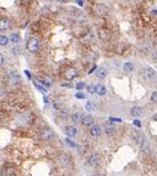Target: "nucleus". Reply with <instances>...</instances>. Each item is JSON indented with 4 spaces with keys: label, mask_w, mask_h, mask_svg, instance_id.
Instances as JSON below:
<instances>
[{
    "label": "nucleus",
    "mask_w": 157,
    "mask_h": 176,
    "mask_svg": "<svg viewBox=\"0 0 157 176\" xmlns=\"http://www.w3.org/2000/svg\"><path fill=\"white\" fill-rule=\"evenodd\" d=\"M26 49L30 51V52H37L39 49H40V41L35 37H31L29 41H27V45H26Z\"/></svg>",
    "instance_id": "f257e3e1"
},
{
    "label": "nucleus",
    "mask_w": 157,
    "mask_h": 176,
    "mask_svg": "<svg viewBox=\"0 0 157 176\" xmlns=\"http://www.w3.org/2000/svg\"><path fill=\"white\" fill-rule=\"evenodd\" d=\"M54 138V132L51 128H45L41 132V139L45 141H51Z\"/></svg>",
    "instance_id": "f03ea898"
},
{
    "label": "nucleus",
    "mask_w": 157,
    "mask_h": 176,
    "mask_svg": "<svg viewBox=\"0 0 157 176\" xmlns=\"http://www.w3.org/2000/svg\"><path fill=\"white\" fill-rule=\"evenodd\" d=\"M93 11L96 16H104L108 14V8L105 5H103V4H96L93 8Z\"/></svg>",
    "instance_id": "7ed1b4c3"
},
{
    "label": "nucleus",
    "mask_w": 157,
    "mask_h": 176,
    "mask_svg": "<svg viewBox=\"0 0 157 176\" xmlns=\"http://www.w3.org/2000/svg\"><path fill=\"white\" fill-rule=\"evenodd\" d=\"M9 82H10L11 86H17L21 82V77L16 72L11 71V72H9Z\"/></svg>",
    "instance_id": "20e7f679"
},
{
    "label": "nucleus",
    "mask_w": 157,
    "mask_h": 176,
    "mask_svg": "<svg viewBox=\"0 0 157 176\" xmlns=\"http://www.w3.org/2000/svg\"><path fill=\"white\" fill-rule=\"evenodd\" d=\"M98 36H99V39H100L101 41H109L112 34H110V31H109L108 29H104V27H101V29L98 30Z\"/></svg>",
    "instance_id": "39448f33"
},
{
    "label": "nucleus",
    "mask_w": 157,
    "mask_h": 176,
    "mask_svg": "<svg viewBox=\"0 0 157 176\" xmlns=\"http://www.w3.org/2000/svg\"><path fill=\"white\" fill-rule=\"evenodd\" d=\"M57 161L61 166H68L69 163H71V157H69V155H67V154H61V155H58Z\"/></svg>",
    "instance_id": "423d86ee"
},
{
    "label": "nucleus",
    "mask_w": 157,
    "mask_h": 176,
    "mask_svg": "<svg viewBox=\"0 0 157 176\" xmlns=\"http://www.w3.org/2000/svg\"><path fill=\"white\" fill-rule=\"evenodd\" d=\"M104 130H105V133L107 134H113L114 132H115V125H114V120H112V119H109V120H107V122L104 123Z\"/></svg>",
    "instance_id": "0eeeda50"
},
{
    "label": "nucleus",
    "mask_w": 157,
    "mask_h": 176,
    "mask_svg": "<svg viewBox=\"0 0 157 176\" xmlns=\"http://www.w3.org/2000/svg\"><path fill=\"white\" fill-rule=\"evenodd\" d=\"M81 123H82L84 127H90V125H93L94 119H93V117H92V115H89V114H87V115H82Z\"/></svg>",
    "instance_id": "6e6552de"
},
{
    "label": "nucleus",
    "mask_w": 157,
    "mask_h": 176,
    "mask_svg": "<svg viewBox=\"0 0 157 176\" xmlns=\"http://www.w3.org/2000/svg\"><path fill=\"white\" fill-rule=\"evenodd\" d=\"M92 128L89 129V134L92 138H99L100 134H101V128L99 125H90Z\"/></svg>",
    "instance_id": "1a4fd4ad"
},
{
    "label": "nucleus",
    "mask_w": 157,
    "mask_h": 176,
    "mask_svg": "<svg viewBox=\"0 0 157 176\" xmlns=\"http://www.w3.org/2000/svg\"><path fill=\"white\" fill-rule=\"evenodd\" d=\"M100 163V156L98 154H92L89 157H88V164L90 166H96Z\"/></svg>",
    "instance_id": "9d476101"
},
{
    "label": "nucleus",
    "mask_w": 157,
    "mask_h": 176,
    "mask_svg": "<svg viewBox=\"0 0 157 176\" xmlns=\"http://www.w3.org/2000/svg\"><path fill=\"white\" fill-rule=\"evenodd\" d=\"M64 76H66L67 80L72 81V80H74V78L78 76V72H77L76 68H68L66 71V73H64Z\"/></svg>",
    "instance_id": "9b49d317"
},
{
    "label": "nucleus",
    "mask_w": 157,
    "mask_h": 176,
    "mask_svg": "<svg viewBox=\"0 0 157 176\" xmlns=\"http://www.w3.org/2000/svg\"><path fill=\"white\" fill-rule=\"evenodd\" d=\"M64 133H66V135L68 138H74L77 135V128L76 127H73V125H69V127H66V130H64Z\"/></svg>",
    "instance_id": "f8f14e48"
},
{
    "label": "nucleus",
    "mask_w": 157,
    "mask_h": 176,
    "mask_svg": "<svg viewBox=\"0 0 157 176\" xmlns=\"http://www.w3.org/2000/svg\"><path fill=\"white\" fill-rule=\"evenodd\" d=\"M94 93H96L98 96H105V93H107V88H105L103 85H96V86H94Z\"/></svg>",
    "instance_id": "ddd939ff"
},
{
    "label": "nucleus",
    "mask_w": 157,
    "mask_h": 176,
    "mask_svg": "<svg viewBox=\"0 0 157 176\" xmlns=\"http://www.w3.org/2000/svg\"><path fill=\"white\" fill-rule=\"evenodd\" d=\"M10 29V21L8 19H0V31H6Z\"/></svg>",
    "instance_id": "4468645a"
},
{
    "label": "nucleus",
    "mask_w": 157,
    "mask_h": 176,
    "mask_svg": "<svg viewBox=\"0 0 157 176\" xmlns=\"http://www.w3.org/2000/svg\"><path fill=\"white\" fill-rule=\"evenodd\" d=\"M145 75H146L147 80L152 81V80H155V78H156V71H155L154 68H147L146 72H145Z\"/></svg>",
    "instance_id": "2eb2a0df"
},
{
    "label": "nucleus",
    "mask_w": 157,
    "mask_h": 176,
    "mask_svg": "<svg viewBox=\"0 0 157 176\" xmlns=\"http://www.w3.org/2000/svg\"><path fill=\"white\" fill-rule=\"evenodd\" d=\"M130 114L132 115V117H140V115L142 114V108H140V107H132L130 109Z\"/></svg>",
    "instance_id": "dca6fc26"
},
{
    "label": "nucleus",
    "mask_w": 157,
    "mask_h": 176,
    "mask_svg": "<svg viewBox=\"0 0 157 176\" xmlns=\"http://www.w3.org/2000/svg\"><path fill=\"white\" fill-rule=\"evenodd\" d=\"M71 119H72V122H73V123H79V122H81V119H82V114H81L79 112L73 113V114H72V117H71Z\"/></svg>",
    "instance_id": "f3484780"
},
{
    "label": "nucleus",
    "mask_w": 157,
    "mask_h": 176,
    "mask_svg": "<svg viewBox=\"0 0 157 176\" xmlns=\"http://www.w3.org/2000/svg\"><path fill=\"white\" fill-rule=\"evenodd\" d=\"M132 69H134V64H132V62H125V63H124V71H125L126 73L132 72Z\"/></svg>",
    "instance_id": "a211bd4d"
},
{
    "label": "nucleus",
    "mask_w": 157,
    "mask_h": 176,
    "mask_svg": "<svg viewBox=\"0 0 157 176\" xmlns=\"http://www.w3.org/2000/svg\"><path fill=\"white\" fill-rule=\"evenodd\" d=\"M131 135H132V138L135 139L136 141H141L142 137H141V134H140V132H138L137 129H134V130H132V133H131Z\"/></svg>",
    "instance_id": "6ab92c4d"
},
{
    "label": "nucleus",
    "mask_w": 157,
    "mask_h": 176,
    "mask_svg": "<svg viewBox=\"0 0 157 176\" xmlns=\"http://www.w3.org/2000/svg\"><path fill=\"white\" fill-rule=\"evenodd\" d=\"M9 41H10V42H12V44H17L20 41V36H19V34H11V36L10 37H9Z\"/></svg>",
    "instance_id": "aec40b11"
},
{
    "label": "nucleus",
    "mask_w": 157,
    "mask_h": 176,
    "mask_svg": "<svg viewBox=\"0 0 157 176\" xmlns=\"http://www.w3.org/2000/svg\"><path fill=\"white\" fill-rule=\"evenodd\" d=\"M10 42L9 37L5 35H0V46H8V44Z\"/></svg>",
    "instance_id": "412c9836"
},
{
    "label": "nucleus",
    "mask_w": 157,
    "mask_h": 176,
    "mask_svg": "<svg viewBox=\"0 0 157 176\" xmlns=\"http://www.w3.org/2000/svg\"><path fill=\"white\" fill-rule=\"evenodd\" d=\"M95 109V104L93 103L92 100H88L85 103V110H88V112H92V110Z\"/></svg>",
    "instance_id": "4be33fe9"
},
{
    "label": "nucleus",
    "mask_w": 157,
    "mask_h": 176,
    "mask_svg": "<svg viewBox=\"0 0 157 176\" xmlns=\"http://www.w3.org/2000/svg\"><path fill=\"white\" fill-rule=\"evenodd\" d=\"M108 75V72H107V69L105 68H100L98 72H96V76H98L99 78H105Z\"/></svg>",
    "instance_id": "5701e85b"
},
{
    "label": "nucleus",
    "mask_w": 157,
    "mask_h": 176,
    "mask_svg": "<svg viewBox=\"0 0 157 176\" xmlns=\"http://www.w3.org/2000/svg\"><path fill=\"white\" fill-rule=\"evenodd\" d=\"M142 140V139H141ZM141 149L144 150V151H149V149H150V145H149V141L146 140V139H144V140L141 141Z\"/></svg>",
    "instance_id": "b1692460"
},
{
    "label": "nucleus",
    "mask_w": 157,
    "mask_h": 176,
    "mask_svg": "<svg viewBox=\"0 0 157 176\" xmlns=\"http://www.w3.org/2000/svg\"><path fill=\"white\" fill-rule=\"evenodd\" d=\"M59 117H61V118H67L68 117V110L67 109H59Z\"/></svg>",
    "instance_id": "393cba45"
},
{
    "label": "nucleus",
    "mask_w": 157,
    "mask_h": 176,
    "mask_svg": "<svg viewBox=\"0 0 157 176\" xmlns=\"http://www.w3.org/2000/svg\"><path fill=\"white\" fill-rule=\"evenodd\" d=\"M64 140H66V143H67V144H68L69 146H72V148H74V146H76L74 143H73V141L71 140V138H68V137H67L66 139H64Z\"/></svg>",
    "instance_id": "a878e982"
},
{
    "label": "nucleus",
    "mask_w": 157,
    "mask_h": 176,
    "mask_svg": "<svg viewBox=\"0 0 157 176\" xmlns=\"http://www.w3.org/2000/svg\"><path fill=\"white\" fill-rule=\"evenodd\" d=\"M151 100L154 102V103H156V102H157V92H154V93H152V96H151Z\"/></svg>",
    "instance_id": "bb28decb"
},
{
    "label": "nucleus",
    "mask_w": 157,
    "mask_h": 176,
    "mask_svg": "<svg viewBox=\"0 0 157 176\" xmlns=\"http://www.w3.org/2000/svg\"><path fill=\"white\" fill-rule=\"evenodd\" d=\"M87 91L89 92V93H94V86H92V85H89L88 87H87Z\"/></svg>",
    "instance_id": "cd10ccee"
},
{
    "label": "nucleus",
    "mask_w": 157,
    "mask_h": 176,
    "mask_svg": "<svg viewBox=\"0 0 157 176\" xmlns=\"http://www.w3.org/2000/svg\"><path fill=\"white\" fill-rule=\"evenodd\" d=\"M84 87H85L84 83L79 82V83H78V85H77V89H83V88H84Z\"/></svg>",
    "instance_id": "c85d7f7f"
},
{
    "label": "nucleus",
    "mask_w": 157,
    "mask_h": 176,
    "mask_svg": "<svg viewBox=\"0 0 157 176\" xmlns=\"http://www.w3.org/2000/svg\"><path fill=\"white\" fill-rule=\"evenodd\" d=\"M36 87H37L39 89H40L41 92H42V93H46V92H47V91H46V88H45V87H41L40 85H36Z\"/></svg>",
    "instance_id": "c756f323"
},
{
    "label": "nucleus",
    "mask_w": 157,
    "mask_h": 176,
    "mask_svg": "<svg viewBox=\"0 0 157 176\" xmlns=\"http://www.w3.org/2000/svg\"><path fill=\"white\" fill-rule=\"evenodd\" d=\"M4 62H5V58H4L3 55H0V66H3Z\"/></svg>",
    "instance_id": "7c9ffc66"
},
{
    "label": "nucleus",
    "mask_w": 157,
    "mask_h": 176,
    "mask_svg": "<svg viewBox=\"0 0 157 176\" xmlns=\"http://www.w3.org/2000/svg\"><path fill=\"white\" fill-rule=\"evenodd\" d=\"M76 97H77V98H79V99H84V94H83V93H77Z\"/></svg>",
    "instance_id": "2f4dec72"
},
{
    "label": "nucleus",
    "mask_w": 157,
    "mask_h": 176,
    "mask_svg": "<svg viewBox=\"0 0 157 176\" xmlns=\"http://www.w3.org/2000/svg\"><path fill=\"white\" fill-rule=\"evenodd\" d=\"M4 96H5V89L0 88V97H4Z\"/></svg>",
    "instance_id": "473e14b6"
},
{
    "label": "nucleus",
    "mask_w": 157,
    "mask_h": 176,
    "mask_svg": "<svg viewBox=\"0 0 157 176\" xmlns=\"http://www.w3.org/2000/svg\"><path fill=\"white\" fill-rule=\"evenodd\" d=\"M134 124H135L136 127H141V123L138 122V120H135V122H134Z\"/></svg>",
    "instance_id": "72a5a7b5"
},
{
    "label": "nucleus",
    "mask_w": 157,
    "mask_h": 176,
    "mask_svg": "<svg viewBox=\"0 0 157 176\" xmlns=\"http://www.w3.org/2000/svg\"><path fill=\"white\" fill-rule=\"evenodd\" d=\"M61 86H62V87H72L71 85H67V83H62Z\"/></svg>",
    "instance_id": "f704fd0d"
},
{
    "label": "nucleus",
    "mask_w": 157,
    "mask_h": 176,
    "mask_svg": "<svg viewBox=\"0 0 157 176\" xmlns=\"http://www.w3.org/2000/svg\"><path fill=\"white\" fill-rule=\"evenodd\" d=\"M24 1H25V3H31L32 0H24Z\"/></svg>",
    "instance_id": "c9c22d12"
},
{
    "label": "nucleus",
    "mask_w": 157,
    "mask_h": 176,
    "mask_svg": "<svg viewBox=\"0 0 157 176\" xmlns=\"http://www.w3.org/2000/svg\"><path fill=\"white\" fill-rule=\"evenodd\" d=\"M93 176H101L100 174H95V175H93Z\"/></svg>",
    "instance_id": "e433bc0d"
}]
</instances>
